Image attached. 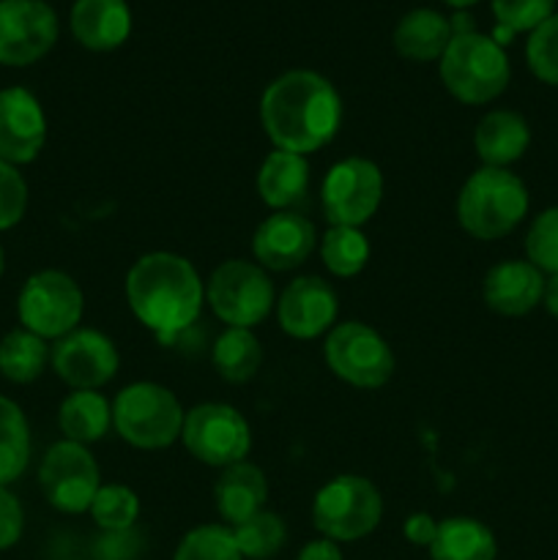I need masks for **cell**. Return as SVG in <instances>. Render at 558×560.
I'll list each match as a JSON object with an SVG mask.
<instances>
[{
	"mask_svg": "<svg viewBox=\"0 0 558 560\" xmlns=\"http://www.w3.org/2000/svg\"><path fill=\"white\" fill-rule=\"evenodd\" d=\"M295 560H345L342 550H339L337 541L332 539H315L310 541V545L301 547V552L295 556Z\"/></svg>",
	"mask_w": 558,
	"mask_h": 560,
	"instance_id": "40",
	"label": "cell"
},
{
	"mask_svg": "<svg viewBox=\"0 0 558 560\" xmlns=\"http://www.w3.org/2000/svg\"><path fill=\"white\" fill-rule=\"evenodd\" d=\"M383 498L370 479L356 474L334 476L312 501V525L337 545L359 541L381 525Z\"/></svg>",
	"mask_w": 558,
	"mask_h": 560,
	"instance_id": "6",
	"label": "cell"
},
{
	"mask_svg": "<svg viewBox=\"0 0 558 560\" xmlns=\"http://www.w3.org/2000/svg\"><path fill=\"white\" fill-rule=\"evenodd\" d=\"M525 60L536 80L558 85V11L528 33Z\"/></svg>",
	"mask_w": 558,
	"mask_h": 560,
	"instance_id": "34",
	"label": "cell"
},
{
	"mask_svg": "<svg viewBox=\"0 0 558 560\" xmlns=\"http://www.w3.org/2000/svg\"><path fill=\"white\" fill-rule=\"evenodd\" d=\"M129 310L162 342L184 334L206 301V282L186 257L175 252H148L126 273Z\"/></svg>",
	"mask_w": 558,
	"mask_h": 560,
	"instance_id": "2",
	"label": "cell"
},
{
	"mask_svg": "<svg viewBox=\"0 0 558 560\" xmlns=\"http://www.w3.org/2000/svg\"><path fill=\"white\" fill-rule=\"evenodd\" d=\"M142 550V539L135 528L129 530H102L96 539V560H137Z\"/></svg>",
	"mask_w": 558,
	"mask_h": 560,
	"instance_id": "37",
	"label": "cell"
},
{
	"mask_svg": "<svg viewBox=\"0 0 558 560\" xmlns=\"http://www.w3.org/2000/svg\"><path fill=\"white\" fill-rule=\"evenodd\" d=\"M38 487L53 509L63 514H82L91 509L102 474L88 446L74 441H58L47 448L38 465Z\"/></svg>",
	"mask_w": 558,
	"mask_h": 560,
	"instance_id": "12",
	"label": "cell"
},
{
	"mask_svg": "<svg viewBox=\"0 0 558 560\" xmlns=\"http://www.w3.org/2000/svg\"><path fill=\"white\" fill-rule=\"evenodd\" d=\"M310 189V162L306 156L274 148L263 159L257 170V195L271 211H293L299 202H304Z\"/></svg>",
	"mask_w": 558,
	"mask_h": 560,
	"instance_id": "22",
	"label": "cell"
},
{
	"mask_svg": "<svg viewBox=\"0 0 558 560\" xmlns=\"http://www.w3.org/2000/svg\"><path fill=\"white\" fill-rule=\"evenodd\" d=\"M260 124L277 151L310 156L337 137L342 98L317 71H284L263 91Z\"/></svg>",
	"mask_w": 558,
	"mask_h": 560,
	"instance_id": "1",
	"label": "cell"
},
{
	"mask_svg": "<svg viewBox=\"0 0 558 560\" xmlns=\"http://www.w3.org/2000/svg\"><path fill=\"white\" fill-rule=\"evenodd\" d=\"M323 359L339 381L364 392L386 386L394 375V350L361 320L337 323L326 334Z\"/></svg>",
	"mask_w": 558,
	"mask_h": 560,
	"instance_id": "9",
	"label": "cell"
},
{
	"mask_svg": "<svg viewBox=\"0 0 558 560\" xmlns=\"http://www.w3.org/2000/svg\"><path fill=\"white\" fill-rule=\"evenodd\" d=\"M186 410L162 383L137 381L113 399V427L129 446L162 452L181 441Z\"/></svg>",
	"mask_w": 558,
	"mask_h": 560,
	"instance_id": "5",
	"label": "cell"
},
{
	"mask_svg": "<svg viewBox=\"0 0 558 560\" xmlns=\"http://www.w3.org/2000/svg\"><path fill=\"white\" fill-rule=\"evenodd\" d=\"M27 465H31V427L14 399L0 397V485H14Z\"/></svg>",
	"mask_w": 558,
	"mask_h": 560,
	"instance_id": "28",
	"label": "cell"
},
{
	"mask_svg": "<svg viewBox=\"0 0 558 560\" xmlns=\"http://www.w3.org/2000/svg\"><path fill=\"white\" fill-rule=\"evenodd\" d=\"M58 424L63 441L91 446L102 441L113 427V402L102 392H71L60 402Z\"/></svg>",
	"mask_w": 558,
	"mask_h": 560,
	"instance_id": "25",
	"label": "cell"
},
{
	"mask_svg": "<svg viewBox=\"0 0 558 560\" xmlns=\"http://www.w3.org/2000/svg\"><path fill=\"white\" fill-rule=\"evenodd\" d=\"M88 512L102 530H129L140 517V498L126 485H102Z\"/></svg>",
	"mask_w": 558,
	"mask_h": 560,
	"instance_id": "32",
	"label": "cell"
},
{
	"mask_svg": "<svg viewBox=\"0 0 558 560\" xmlns=\"http://www.w3.org/2000/svg\"><path fill=\"white\" fill-rule=\"evenodd\" d=\"M173 560H244L230 525H197L175 547Z\"/></svg>",
	"mask_w": 558,
	"mask_h": 560,
	"instance_id": "31",
	"label": "cell"
},
{
	"mask_svg": "<svg viewBox=\"0 0 558 560\" xmlns=\"http://www.w3.org/2000/svg\"><path fill=\"white\" fill-rule=\"evenodd\" d=\"M206 304L228 328H252L277 306V288L255 260H224L206 279Z\"/></svg>",
	"mask_w": 558,
	"mask_h": 560,
	"instance_id": "7",
	"label": "cell"
},
{
	"mask_svg": "<svg viewBox=\"0 0 558 560\" xmlns=\"http://www.w3.org/2000/svg\"><path fill=\"white\" fill-rule=\"evenodd\" d=\"M49 366L71 392H98L118 375L120 355L107 334L80 326L53 345Z\"/></svg>",
	"mask_w": 558,
	"mask_h": 560,
	"instance_id": "13",
	"label": "cell"
},
{
	"mask_svg": "<svg viewBox=\"0 0 558 560\" xmlns=\"http://www.w3.org/2000/svg\"><path fill=\"white\" fill-rule=\"evenodd\" d=\"M27 211V184L20 167L0 159V233L16 228Z\"/></svg>",
	"mask_w": 558,
	"mask_h": 560,
	"instance_id": "36",
	"label": "cell"
},
{
	"mask_svg": "<svg viewBox=\"0 0 558 560\" xmlns=\"http://www.w3.org/2000/svg\"><path fill=\"white\" fill-rule=\"evenodd\" d=\"M211 361L222 381L249 383L263 364V345L252 328H224L213 342Z\"/></svg>",
	"mask_w": 558,
	"mask_h": 560,
	"instance_id": "27",
	"label": "cell"
},
{
	"mask_svg": "<svg viewBox=\"0 0 558 560\" xmlns=\"http://www.w3.org/2000/svg\"><path fill=\"white\" fill-rule=\"evenodd\" d=\"M531 145L528 120L514 109H490L476 124L474 148L481 159V167L509 170L518 159L525 156Z\"/></svg>",
	"mask_w": 558,
	"mask_h": 560,
	"instance_id": "20",
	"label": "cell"
},
{
	"mask_svg": "<svg viewBox=\"0 0 558 560\" xmlns=\"http://www.w3.org/2000/svg\"><path fill=\"white\" fill-rule=\"evenodd\" d=\"M3 271H5V252L3 246H0V277H3Z\"/></svg>",
	"mask_w": 558,
	"mask_h": 560,
	"instance_id": "43",
	"label": "cell"
},
{
	"mask_svg": "<svg viewBox=\"0 0 558 560\" xmlns=\"http://www.w3.org/2000/svg\"><path fill=\"white\" fill-rule=\"evenodd\" d=\"M432 560H496L498 541L485 523L474 517H449L427 547Z\"/></svg>",
	"mask_w": 558,
	"mask_h": 560,
	"instance_id": "24",
	"label": "cell"
},
{
	"mask_svg": "<svg viewBox=\"0 0 558 560\" xmlns=\"http://www.w3.org/2000/svg\"><path fill=\"white\" fill-rule=\"evenodd\" d=\"M317 246L315 224L299 211H274L252 235V255L266 271H295Z\"/></svg>",
	"mask_w": 558,
	"mask_h": 560,
	"instance_id": "16",
	"label": "cell"
},
{
	"mask_svg": "<svg viewBox=\"0 0 558 560\" xmlns=\"http://www.w3.org/2000/svg\"><path fill=\"white\" fill-rule=\"evenodd\" d=\"M317 249L326 271L339 279L356 277L370 262V238L361 228H328Z\"/></svg>",
	"mask_w": 558,
	"mask_h": 560,
	"instance_id": "29",
	"label": "cell"
},
{
	"mask_svg": "<svg viewBox=\"0 0 558 560\" xmlns=\"http://www.w3.org/2000/svg\"><path fill=\"white\" fill-rule=\"evenodd\" d=\"M443 3L446 5H452V9H468V5H474V3H479V0H443Z\"/></svg>",
	"mask_w": 558,
	"mask_h": 560,
	"instance_id": "42",
	"label": "cell"
},
{
	"mask_svg": "<svg viewBox=\"0 0 558 560\" xmlns=\"http://www.w3.org/2000/svg\"><path fill=\"white\" fill-rule=\"evenodd\" d=\"M58 42V14L47 0H0V66H31Z\"/></svg>",
	"mask_w": 558,
	"mask_h": 560,
	"instance_id": "14",
	"label": "cell"
},
{
	"mask_svg": "<svg viewBox=\"0 0 558 560\" xmlns=\"http://www.w3.org/2000/svg\"><path fill=\"white\" fill-rule=\"evenodd\" d=\"M230 530H233L235 545H239L244 560H268L271 556H277L284 547V541H288V525H284V520L279 514L266 512V509L252 514L244 523L233 525Z\"/></svg>",
	"mask_w": 558,
	"mask_h": 560,
	"instance_id": "30",
	"label": "cell"
},
{
	"mask_svg": "<svg viewBox=\"0 0 558 560\" xmlns=\"http://www.w3.org/2000/svg\"><path fill=\"white\" fill-rule=\"evenodd\" d=\"M509 58L501 44L485 33H454L446 52L441 55V82L457 102L479 107L490 104L507 91Z\"/></svg>",
	"mask_w": 558,
	"mask_h": 560,
	"instance_id": "4",
	"label": "cell"
},
{
	"mask_svg": "<svg viewBox=\"0 0 558 560\" xmlns=\"http://www.w3.org/2000/svg\"><path fill=\"white\" fill-rule=\"evenodd\" d=\"M71 36L91 52H113L131 33V11L126 0H74Z\"/></svg>",
	"mask_w": 558,
	"mask_h": 560,
	"instance_id": "19",
	"label": "cell"
},
{
	"mask_svg": "<svg viewBox=\"0 0 558 560\" xmlns=\"http://www.w3.org/2000/svg\"><path fill=\"white\" fill-rule=\"evenodd\" d=\"M49 353L53 348L47 339L38 334L27 331V328H11L3 339H0V375L16 386H27V383L38 381L49 364Z\"/></svg>",
	"mask_w": 558,
	"mask_h": 560,
	"instance_id": "26",
	"label": "cell"
},
{
	"mask_svg": "<svg viewBox=\"0 0 558 560\" xmlns=\"http://www.w3.org/2000/svg\"><path fill=\"white\" fill-rule=\"evenodd\" d=\"M181 443L197 463L224 470L244 463L252 448V430L233 405L200 402L186 410Z\"/></svg>",
	"mask_w": 558,
	"mask_h": 560,
	"instance_id": "10",
	"label": "cell"
},
{
	"mask_svg": "<svg viewBox=\"0 0 558 560\" xmlns=\"http://www.w3.org/2000/svg\"><path fill=\"white\" fill-rule=\"evenodd\" d=\"M383 200V173L364 156H348L323 178L321 202L328 228H361Z\"/></svg>",
	"mask_w": 558,
	"mask_h": 560,
	"instance_id": "11",
	"label": "cell"
},
{
	"mask_svg": "<svg viewBox=\"0 0 558 560\" xmlns=\"http://www.w3.org/2000/svg\"><path fill=\"white\" fill-rule=\"evenodd\" d=\"M268 501V481L257 465L252 463H235L219 474L217 485H213V503L224 523L233 525L244 523L252 514L263 512Z\"/></svg>",
	"mask_w": 558,
	"mask_h": 560,
	"instance_id": "21",
	"label": "cell"
},
{
	"mask_svg": "<svg viewBox=\"0 0 558 560\" xmlns=\"http://www.w3.org/2000/svg\"><path fill=\"white\" fill-rule=\"evenodd\" d=\"M438 534V520H432L430 514L416 512L410 514L408 520L403 523V536L416 547H430L432 539Z\"/></svg>",
	"mask_w": 558,
	"mask_h": 560,
	"instance_id": "39",
	"label": "cell"
},
{
	"mask_svg": "<svg viewBox=\"0 0 558 560\" xmlns=\"http://www.w3.org/2000/svg\"><path fill=\"white\" fill-rule=\"evenodd\" d=\"M556 3L558 0H492V14L498 22V33L492 38L503 47L514 33H531L547 16L556 14Z\"/></svg>",
	"mask_w": 558,
	"mask_h": 560,
	"instance_id": "33",
	"label": "cell"
},
{
	"mask_svg": "<svg viewBox=\"0 0 558 560\" xmlns=\"http://www.w3.org/2000/svg\"><path fill=\"white\" fill-rule=\"evenodd\" d=\"M47 142V115L27 88L0 91V159L14 167L31 164Z\"/></svg>",
	"mask_w": 558,
	"mask_h": 560,
	"instance_id": "17",
	"label": "cell"
},
{
	"mask_svg": "<svg viewBox=\"0 0 558 560\" xmlns=\"http://www.w3.org/2000/svg\"><path fill=\"white\" fill-rule=\"evenodd\" d=\"M82 312H85V295L82 288L58 268H44L25 279L16 299V315L20 326L38 334L42 339H55L80 328Z\"/></svg>",
	"mask_w": 558,
	"mask_h": 560,
	"instance_id": "8",
	"label": "cell"
},
{
	"mask_svg": "<svg viewBox=\"0 0 558 560\" xmlns=\"http://www.w3.org/2000/svg\"><path fill=\"white\" fill-rule=\"evenodd\" d=\"M452 36V20H446V16L432 9H414L397 22L392 38L394 49L405 60L430 63V60H441Z\"/></svg>",
	"mask_w": 558,
	"mask_h": 560,
	"instance_id": "23",
	"label": "cell"
},
{
	"mask_svg": "<svg viewBox=\"0 0 558 560\" xmlns=\"http://www.w3.org/2000/svg\"><path fill=\"white\" fill-rule=\"evenodd\" d=\"M525 260L542 273H558V206L547 208L525 233Z\"/></svg>",
	"mask_w": 558,
	"mask_h": 560,
	"instance_id": "35",
	"label": "cell"
},
{
	"mask_svg": "<svg viewBox=\"0 0 558 560\" xmlns=\"http://www.w3.org/2000/svg\"><path fill=\"white\" fill-rule=\"evenodd\" d=\"M545 273L528 260H503L487 271L481 295L496 315L523 317L542 304Z\"/></svg>",
	"mask_w": 558,
	"mask_h": 560,
	"instance_id": "18",
	"label": "cell"
},
{
	"mask_svg": "<svg viewBox=\"0 0 558 560\" xmlns=\"http://www.w3.org/2000/svg\"><path fill=\"white\" fill-rule=\"evenodd\" d=\"M277 320L293 339H317L337 326L339 301L332 284L321 277H295L279 293Z\"/></svg>",
	"mask_w": 558,
	"mask_h": 560,
	"instance_id": "15",
	"label": "cell"
},
{
	"mask_svg": "<svg viewBox=\"0 0 558 560\" xmlns=\"http://www.w3.org/2000/svg\"><path fill=\"white\" fill-rule=\"evenodd\" d=\"M542 304H545L547 315L558 320V273L545 279V293H542Z\"/></svg>",
	"mask_w": 558,
	"mask_h": 560,
	"instance_id": "41",
	"label": "cell"
},
{
	"mask_svg": "<svg viewBox=\"0 0 558 560\" xmlns=\"http://www.w3.org/2000/svg\"><path fill=\"white\" fill-rule=\"evenodd\" d=\"M22 530H25V512L20 498L0 485V552L11 550L22 539Z\"/></svg>",
	"mask_w": 558,
	"mask_h": 560,
	"instance_id": "38",
	"label": "cell"
},
{
	"mask_svg": "<svg viewBox=\"0 0 558 560\" xmlns=\"http://www.w3.org/2000/svg\"><path fill=\"white\" fill-rule=\"evenodd\" d=\"M528 202V189L512 170L479 167L457 195L460 228L470 238L498 241L523 222Z\"/></svg>",
	"mask_w": 558,
	"mask_h": 560,
	"instance_id": "3",
	"label": "cell"
}]
</instances>
